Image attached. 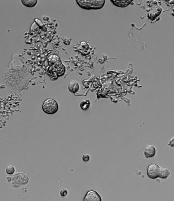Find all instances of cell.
<instances>
[{
  "instance_id": "6",
  "label": "cell",
  "mask_w": 174,
  "mask_h": 201,
  "mask_svg": "<svg viewBox=\"0 0 174 201\" xmlns=\"http://www.w3.org/2000/svg\"><path fill=\"white\" fill-rule=\"evenodd\" d=\"M144 153L146 158L153 157L156 154V148L152 145H147L145 148Z\"/></svg>"
},
{
  "instance_id": "10",
  "label": "cell",
  "mask_w": 174,
  "mask_h": 201,
  "mask_svg": "<svg viewBox=\"0 0 174 201\" xmlns=\"http://www.w3.org/2000/svg\"><path fill=\"white\" fill-rule=\"evenodd\" d=\"M21 2L23 5L28 8H33L36 6L37 3V0H22Z\"/></svg>"
},
{
  "instance_id": "12",
  "label": "cell",
  "mask_w": 174,
  "mask_h": 201,
  "mask_svg": "<svg viewBox=\"0 0 174 201\" xmlns=\"http://www.w3.org/2000/svg\"><path fill=\"white\" fill-rule=\"evenodd\" d=\"M6 172L9 174H13L15 171V169L12 165L7 166L6 169Z\"/></svg>"
},
{
  "instance_id": "9",
  "label": "cell",
  "mask_w": 174,
  "mask_h": 201,
  "mask_svg": "<svg viewBox=\"0 0 174 201\" xmlns=\"http://www.w3.org/2000/svg\"><path fill=\"white\" fill-rule=\"evenodd\" d=\"M114 5L117 7L124 8L129 5L133 1H111Z\"/></svg>"
},
{
  "instance_id": "13",
  "label": "cell",
  "mask_w": 174,
  "mask_h": 201,
  "mask_svg": "<svg viewBox=\"0 0 174 201\" xmlns=\"http://www.w3.org/2000/svg\"><path fill=\"white\" fill-rule=\"evenodd\" d=\"M90 157L89 155L88 154H85L83 155L82 160L83 161L86 162L89 161Z\"/></svg>"
},
{
  "instance_id": "14",
  "label": "cell",
  "mask_w": 174,
  "mask_h": 201,
  "mask_svg": "<svg viewBox=\"0 0 174 201\" xmlns=\"http://www.w3.org/2000/svg\"><path fill=\"white\" fill-rule=\"evenodd\" d=\"M68 194V192L66 189H62L60 192V194L62 197L66 196Z\"/></svg>"
},
{
  "instance_id": "3",
  "label": "cell",
  "mask_w": 174,
  "mask_h": 201,
  "mask_svg": "<svg viewBox=\"0 0 174 201\" xmlns=\"http://www.w3.org/2000/svg\"><path fill=\"white\" fill-rule=\"evenodd\" d=\"M29 178L26 174L21 172L15 174L12 178V183L13 186L18 188L27 184Z\"/></svg>"
},
{
  "instance_id": "15",
  "label": "cell",
  "mask_w": 174,
  "mask_h": 201,
  "mask_svg": "<svg viewBox=\"0 0 174 201\" xmlns=\"http://www.w3.org/2000/svg\"><path fill=\"white\" fill-rule=\"evenodd\" d=\"M168 145L174 147V138H173L170 140L168 143Z\"/></svg>"
},
{
  "instance_id": "8",
  "label": "cell",
  "mask_w": 174,
  "mask_h": 201,
  "mask_svg": "<svg viewBox=\"0 0 174 201\" xmlns=\"http://www.w3.org/2000/svg\"><path fill=\"white\" fill-rule=\"evenodd\" d=\"M170 170L165 168L160 167L159 171L158 178H160L162 179H166L170 175Z\"/></svg>"
},
{
  "instance_id": "11",
  "label": "cell",
  "mask_w": 174,
  "mask_h": 201,
  "mask_svg": "<svg viewBox=\"0 0 174 201\" xmlns=\"http://www.w3.org/2000/svg\"><path fill=\"white\" fill-rule=\"evenodd\" d=\"M90 105V102L89 100H86L82 101L80 104L81 108L84 110H86L88 109Z\"/></svg>"
},
{
  "instance_id": "2",
  "label": "cell",
  "mask_w": 174,
  "mask_h": 201,
  "mask_svg": "<svg viewBox=\"0 0 174 201\" xmlns=\"http://www.w3.org/2000/svg\"><path fill=\"white\" fill-rule=\"evenodd\" d=\"M42 109L43 111L48 114H53L58 111L59 105L55 100L48 98L43 102Z\"/></svg>"
},
{
  "instance_id": "1",
  "label": "cell",
  "mask_w": 174,
  "mask_h": 201,
  "mask_svg": "<svg viewBox=\"0 0 174 201\" xmlns=\"http://www.w3.org/2000/svg\"><path fill=\"white\" fill-rule=\"evenodd\" d=\"M104 0H77L76 2L81 8L86 10H98L103 8L105 3Z\"/></svg>"
},
{
  "instance_id": "7",
  "label": "cell",
  "mask_w": 174,
  "mask_h": 201,
  "mask_svg": "<svg viewBox=\"0 0 174 201\" xmlns=\"http://www.w3.org/2000/svg\"><path fill=\"white\" fill-rule=\"evenodd\" d=\"M79 89V85L76 81H71L68 84V89L71 93H76L78 92Z\"/></svg>"
},
{
  "instance_id": "5",
  "label": "cell",
  "mask_w": 174,
  "mask_h": 201,
  "mask_svg": "<svg viewBox=\"0 0 174 201\" xmlns=\"http://www.w3.org/2000/svg\"><path fill=\"white\" fill-rule=\"evenodd\" d=\"M83 200L85 201H101V198L95 191L90 190L86 193Z\"/></svg>"
},
{
  "instance_id": "4",
  "label": "cell",
  "mask_w": 174,
  "mask_h": 201,
  "mask_svg": "<svg viewBox=\"0 0 174 201\" xmlns=\"http://www.w3.org/2000/svg\"><path fill=\"white\" fill-rule=\"evenodd\" d=\"M160 167L159 166L154 163L149 164L147 169V176L152 179H156L158 178Z\"/></svg>"
}]
</instances>
